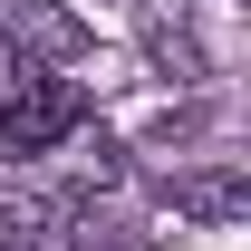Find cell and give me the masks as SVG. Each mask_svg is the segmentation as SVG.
<instances>
[{
	"label": "cell",
	"mask_w": 251,
	"mask_h": 251,
	"mask_svg": "<svg viewBox=\"0 0 251 251\" xmlns=\"http://www.w3.org/2000/svg\"><path fill=\"white\" fill-rule=\"evenodd\" d=\"M20 29H29L49 58H77V49H87V29H77L68 10H49V0H29V10H20Z\"/></svg>",
	"instance_id": "cell-4"
},
{
	"label": "cell",
	"mask_w": 251,
	"mask_h": 251,
	"mask_svg": "<svg viewBox=\"0 0 251 251\" xmlns=\"http://www.w3.org/2000/svg\"><path fill=\"white\" fill-rule=\"evenodd\" d=\"M20 77H29V68H20V39H10V29H0V97H10V87H20Z\"/></svg>",
	"instance_id": "cell-6"
},
{
	"label": "cell",
	"mask_w": 251,
	"mask_h": 251,
	"mask_svg": "<svg viewBox=\"0 0 251 251\" xmlns=\"http://www.w3.org/2000/svg\"><path fill=\"white\" fill-rule=\"evenodd\" d=\"M145 39H155V68H174V77H203V49H193V29H184V20H155Z\"/></svg>",
	"instance_id": "cell-5"
},
{
	"label": "cell",
	"mask_w": 251,
	"mask_h": 251,
	"mask_svg": "<svg viewBox=\"0 0 251 251\" xmlns=\"http://www.w3.org/2000/svg\"><path fill=\"white\" fill-rule=\"evenodd\" d=\"M174 213L184 222H242L251 213V184L242 174H184V184H174Z\"/></svg>",
	"instance_id": "cell-2"
},
{
	"label": "cell",
	"mask_w": 251,
	"mask_h": 251,
	"mask_svg": "<svg viewBox=\"0 0 251 251\" xmlns=\"http://www.w3.org/2000/svg\"><path fill=\"white\" fill-rule=\"evenodd\" d=\"M49 203L39 193H0V251H49Z\"/></svg>",
	"instance_id": "cell-3"
},
{
	"label": "cell",
	"mask_w": 251,
	"mask_h": 251,
	"mask_svg": "<svg viewBox=\"0 0 251 251\" xmlns=\"http://www.w3.org/2000/svg\"><path fill=\"white\" fill-rule=\"evenodd\" d=\"M77 116H87V87L77 77H20V87L0 97V145L10 155H49V145H68L77 135Z\"/></svg>",
	"instance_id": "cell-1"
}]
</instances>
